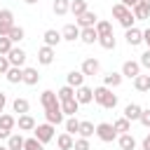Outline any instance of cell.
<instances>
[{"label": "cell", "instance_id": "5b68a950", "mask_svg": "<svg viewBox=\"0 0 150 150\" xmlns=\"http://www.w3.org/2000/svg\"><path fill=\"white\" fill-rule=\"evenodd\" d=\"M103 143H112L115 138H117V131H115V127L110 124V122H101V124H96V131H94Z\"/></svg>", "mask_w": 150, "mask_h": 150}, {"label": "cell", "instance_id": "d6a6232c", "mask_svg": "<svg viewBox=\"0 0 150 150\" xmlns=\"http://www.w3.org/2000/svg\"><path fill=\"white\" fill-rule=\"evenodd\" d=\"M52 9H54V14L63 16V14H68V12H70V0H54Z\"/></svg>", "mask_w": 150, "mask_h": 150}, {"label": "cell", "instance_id": "7a4b0ae2", "mask_svg": "<svg viewBox=\"0 0 150 150\" xmlns=\"http://www.w3.org/2000/svg\"><path fill=\"white\" fill-rule=\"evenodd\" d=\"M94 101H96L101 108H105V110H112V108L117 105V96H115L112 89L105 87V84H101V87L94 89Z\"/></svg>", "mask_w": 150, "mask_h": 150}, {"label": "cell", "instance_id": "bcb514c9", "mask_svg": "<svg viewBox=\"0 0 150 150\" xmlns=\"http://www.w3.org/2000/svg\"><path fill=\"white\" fill-rule=\"evenodd\" d=\"M5 105H7V94H5V91H0V115H2Z\"/></svg>", "mask_w": 150, "mask_h": 150}, {"label": "cell", "instance_id": "ba28073f", "mask_svg": "<svg viewBox=\"0 0 150 150\" xmlns=\"http://www.w3.org/2000/svg\"><path fill=\"white\" fill-rule=\"evenodd\" d=\"M124 40H127V45H129V47H138V45L143 42V30H141V28H136V26H131V28H127Z\"/></svg>", "mask_w": 150, "mask_h": 150}, {"label": "cell", "instance_id": "2e32d148", "mask_svg": "<svg viewBox=\"0 0 150 150\" xmlns=\"http://www.w3.org/2000/svg\"><path fill=\"white\" fill-rule=\"evenodd\" d=\"M66 84H70L73 89L82 87V84H84V73H82V70H70V73L66 75Z\"/></svg>", "mask_w": 150, "mask_h": 150}, {"label": "cell", "instance_id": "e0dca14e", "mask_svg": "<svg viewBox=\"0 0 150 150\" xmlns=\"http://www.w3.org/2000/svg\"><path fill=\"white\" fill-rule=\"evenodd\" d=\"M61 110H63V115H66V117H73V115H77V110H80V103H77V98L73 96V98H68V101H61Z\"/></svg>", "mask_w": 150, "mask_h": 150}, {"label": "cell", "instance_id": "816d5d0a", "mask_svg": "<svg viewBox=\"0 0 150 150\" xmlns=\"http://www.w3.org/2000/svg\"><path fill=\"white\" fill-rule=\"evenodd\" d=\"M138 2H141L143 7H148V9H150V0H138Z\"/></svg>", "mask_w": 150, "mask_h": 150}, {"label": "cell", "instance_id": "d6986e66", "mask_svg": "<svg viewBox=\"0 0 150 150\" xmlns=\"http://www.w3.org/2000/svg\"><path fill=\"white\" fill-rule=\"evenodd\" d=\"M117 145L122 148V150H136V138L131 136V134H117Z\"/></svg>", "mask_w": 150, "mask_h": 150}, {"label": "cell", "instance_id": "f907efd6", "mask_svg": "<svg viewBox=\"0 0 150 150\" xmlns=\"http://www.w3.org/2000/svg\"><path fill=\"white\" fill-rule=\"evenodd\" d=\"M2 138H9V131H5V129H0V141Z\"/></svg>", "mask_w": 150, "mask_h": 150}, {"label": "cell", "instance_id": "f1b7e54d", "mask_svg": "<svg viewBox=\"0 0 150 150\" xmlns=\"http://www.w3.org/2000/svg\"><path fill=\"white\" fill-rule=\"evenodd\" d=\"M131 14H134V19H136V21H145V19L150 16V9H148V7H143V5L138 2V5H134V7H131Z\"/></svg>", "mask_w": 150, "mask_h": 150}, {"label": "cell", "instance_id": "8fae6325", "mask_svg": "<svg viewBox=\"0 0 150 150\" xmlns=\"http://www.w3.org/2000/svg\"><path fill=\"white\" fill-rule=\"evenodd\" d=\"M96 21H98V16H96L94 12H89V9H87V12H82L80 16H75V23H77L80 28H91Z\"/></svg>", "mask_w": 150, "mask_h": 150}, {"label": "cell", "instance_id": "cb8c5ba5", "mask_svg": "<svg viewBox=\"0 0 150 150\" xmlns=\"http://www.w3.org/2000/svg\"><path fill=\"white\" fill-rule=\"evenodd\" d=\"M141 110H143V108H141L138 103H129V105L124 108V115H122V117H127L129 122H138V117H141Z\"/></svg>", "mask_w": 150, "mask_h": 150}, {"label": "cell", "instance_id": "f5cc1de1", "mask_svg": "<svg viewBox=\"0 0 150 150\" xmlns=\"http://www.w3.org/2000/svg\"><path fill=\"white\" fill-rule=\"evenodd\" d=\"M26 5H35V2H40V0H23Z\"/></svg>", "mask_w": 150, "mask_h": 150}, {"label": "cell", "instance_id": "52a82bcc", "mask_svg": "<svg viewBox=\"0 0 150 150\" xmlns=\"http://www.w3.org/2000/svg\"><path fill=\"white\" fill-rule=\"evenodd\" d=\"M80 70L84 73V77H94V75H98V73H101V63H98V59L89 56V59H84V61H82V68H80Z\"/></svg>", "mask_w": 150, "mask_h": 150}, {"label": "cell", "instance_id": "d4e9b609", "mask_svg": "<svg viewBox=\"0 0 150 150\" xmlns=\"http://www.w3.org/2000/svg\"><path fill=\"white\" fill-rule=\"evenodd\" d=\"M73 143H75V138H73L68 131H63V134L56 136V145H59V150H73Z\"/></svg>", "mask_w": 150, "mask_h": 150}, {"label": "cell", "instance_id": "8d00e7d4", "mask_svg": "<svg viewBox=\"0 0 150 150\" xmlns=\"http://www.w3.org/2000/svg\"><path fill=\"white\" fill-rule=\"evenodd\" d=\"M87 0H70V14L73 16H80L82 12H87Z\"/></svg>", "mask_w": 150, "mask_h": 150}, {"label": "cell", "instance_id": "f6af8a7d", "mask_svg": "<svg viewBox=\"0 0 150 150\" xmlns=\"http://www.w3.org/2000/svg\"><path fill=\"white\" fill-rule=\"evenodd\" d=\"M7 70H9V59L5 54H0V75H5Z\"/></svg>", "mask_w": 150, "mask_h": 150}, {"label": "cell", "instance_id": "30bf717a", "mask_svg": "<svg viewBox=\"0 0 150 150\" xmlns=\"http://www.w3.org/2000/svg\"><path fill=\"white\" fill-rule=\"evenodd\" d=\"M12 26H14V14H12V9H0V35H7Z\"/></svg>", "mask_w": 150, "mask_h": 150}, {"label": "cell", "instance_id": "74e56055", "mask_svg": "<svg viewBox=\"0 0 150 150\" xmlns=\"http://www.w3.org/2000/svg\"><path fill=\"white\" fill-rule=\"evenodd\" d=\"M94 131H96V127H94L91 122H80V131H77V134H80L82 138H91Z\"/></svg>", "mask_w": 150, "mask_h": 150}, {"label": "cell", "instance_id": "ac0fdd59", "mask_svg": "<svg viewBox=\"0 0 150 150\" xmlns=\"http://www.w3.org/2000/svg\"><path fill=\"white\" fill-rule=\"evenodd\" d=\"M35 120L28 115V112H23V115H19V120H16V127H19V131H33L35 129Z\"/></svg>", "mask_w": 150, "mask_h": 150}, {"label": "cell", "instance_id": "44dd1931", "mask_svg": "<svg viewBox=\"0 0 150 150\" xmlns=\"http://www.w3.org/2000/svg\"><path fill=\"white\" fill-rule=\"evenodd\" d=\"M122 73H115V70H110V73H105L103 75V84L105 87H110V89H115V87H120L122 84Z\"/></svg>", "mask_w": 150, "mask_h": 150}, {"label": "cell", "instance_id": "db71d44e", "mask_svg": "<svg viewBox=\"0 0 150 150\" xmlns=\"http://www.w3.org/2000/svg\"><path fill=\"white\" fill-rule=\"evenodd\" d=\"M0 150H9V148H7V145H0Z\"/></svg>", "mask_w": 150, "mask_h": 150}, {"label": "cell", "instance_id": "ab89813d", "mask_svg": "<svg viewBox=\"0 0 150 150\" xmlns=\"http://www.w3.org/2000/svg\"><path fill=\"white\" fill-rule=\"evenodd\" d=\"M56 96H59V101H68V98L75 96V89H73L70 84H66V87H61V89L56 91Z\"/></svg>", "mask_w": 150, "mask_h": 150}, {"label": "cell", "instance_id": "ffe728a7", "mask_svg": "<svg viewBox=\"0 0 150 150\" xmlns=\"http://www.w3.org/2000/svg\"><path fill=\"white\" fill-rule=\"evenodd\" d=\"M23 84H28V87H35L38 82H40V73H38V68H23V80H21Z\"/></svg>", "mask_w": 150, "mask_h": 150}, {"label": "cell", "instance_id": "c3c4849f", "mask_svg": "<svg viewBox=\"0 0 150 150\" xmlns=\"http://www.w3.org/2000/svg\"><path fill=\"white\" fill-rule=\"evenodd\" d=\"M143 42L148 45V49H150V28H145L143 30Z\"/></svg>", "mask_w": 150, "mask_h": 150}, {"label": "cell", "instance_id": "8992f818", "mask_svg": "<svg viewBox=\"0 0 150 150\" xmlns=\"http://www.w3.org/2000/svg\"><path fill=\"white\" fill-rule=\"evenodd\" d=\"M7 59H9V66L23 68V66H26V59H28V54H26L21 47H12V49L7 52Z\"/></svg>", "mask_w": 150, "mask_h": 150}, {"label": "cell", "instance_id": "b9f144b4", "mask_svg": "<svg viewBox=\"0 0 150 150\" xmlns=\"http://www.w3.org/2000/svg\"><path fill=\"white\" fill-rule=\"evenodd\" d=\"M12 47H14V45H12V40H9L7 35H0V54H5V56H7V52H9Z\"/></svg>", "mask_w": 150, "mask_h": 150}, {"label": "cell", "instance_id": "60d3db41", "mask_svg": "<svg viewBox=\"0 0 150 150\" xmlns=\"http://www.w3.org/2000/svg\"><path fill=\"white\" fill-rule=\"evenodd\" d=\"M73 150H91V145H89V138H75V143H73Z\"/></svg>", "mask_w": 150, "mask_h": 150}, {"label": "cell", "instance_id": "f35d334b", "mask_svg": "<svg viewBox=\"0 0 150 150\" xmlns=\"http://www.w3.org/2000/svg\"><path fill=\"white\" fill-rule=\"evenodd\" d=\"M23 150H45V145L35 136H30V138H23Z\"/></svg>", "mask_w": 150, "mask_h": 150}, {"label": "cell", "instance_id": "277c9868", "mask_svg": "<svg viewBox=\"0 0 150 150\" xmlns=\"http://www.w3.org/2000/svg\"><path fill=\"white\" fill-rule=\"evenodd\" d=\"M54 131H56V127H54V124H49V122H45V124H35L33 136L45 145V143H49V141L54 138Z\"/></svg>", "mask_w": 150, "mask_h": 150}, {"label": "cell", "instance_id": "e575fe53", "mask_svg": "<svg viewBox=\"0 0 150 150\" xmlns=\"http://www.w3.org/2000/svg\"><path fill=\"white\" fill-rule=\"evenodd\" d=\"M112 127H115V131H117V134H129V131H131V122H129L127 117L115 120V122H112Z\"/></svg>", "mask_w": 150, "mask_h": 150}, {"label": "cell", "instance_id": "603a6c76", "mask_svg": "<svg viewBox=\"0 0 150 150\" xmlns=\"http://www.w3.org/2000/svg\"><path fill=\"white\" fill-rule=\"evenodd\" d=\"M5 77H7V82H9V84H19V82L23 80V68L9 66V70L5 73Z\"/></svg>", "mask_w": 150, "mask_h": 150}, {"label": "cell", "instance_id": "7c38bea8", "mask_svg": "<svg viewBox=\"0 0 150 150\" xmlns=\"http://www.w3.org/2000/svg\"><path fill=\"white\" fill-rule=\"evenodd\" d=\"M61 38H63L66 42H75V40H80V26H77V23H66L63 30H61Z\"/></svg>", "mask_w": 150, "mask_h": 150}, {"label": "cell", "instance_id": "ee69618b", "mask_svg": "<svg viewBox=\"0 0 150 150\" xmlns=\"http://www.w3.org/2000/svg\"><path fill=\"white\" fill-rule=\"evenodd\" d=\"M138 63H141L143 68H148V70H150V49H145V52L141 54V59H138Z\"/></svg>", "mask_w": 150, "mask_h": 150}, {"label": "cell", "instance_id": "6da1fadb", "mask_svg": "<svg viewBox=\"0 0 150 150\" xmlns=\"http://www.w3.org/2000/svg\"><path fill=\"white\" fill-rule=\"evenodd\" d=\"M40 103H42V108H45V117H47V122L49 124H61L63 120H66V115H63V110H61V101H59V96H56V91H52V89H45L42 94H40Z\"/></svg>", "mask_w": 150, "mask_h": 150}, {"label": "cell", "instance_id": "d590c367", "mask_svg": "<svg viewBox=\"0 0 150 150\" xmlns=\"http://www.w3.org/2000/svg\"><path fill=\"white\" fill-rule=\"evenodd\" d=\"M63 124H66V131H68L70 136H75V134L80 131V120H77L75 115H73V117H66V120H63Z\"/></svg>", "mask_w": 150, "mask_h": 150}, {"label": "cell", "instance_id": "7dc6e473", "mask_svg": "<svg viewBox=\"0 0 150 150\" xmlns=\"http://www.w3.org/2000/svg\"><path fill=\"white\" fill-rule=\"evenodd\" d=\"M141 148H143V150H150V131L145 134V138H143V143H141Z\"/></svg>", "mask_w": 150, "mask_h": 150}, {"label": "cell", "instance_id": "4fadbf2b", "mask_svg": "<svg viewBox=\"0 0 150 150\" xmlns=\"http://www.w3.org/2000/svg\"><path fill=\"white\" fill-rule=\"evenodd\" d=\"M136 75H141V63H138V61H124V63H122V77L134 80Z\"/></svg>", "mask_w": 150, "mask_h": 150}, {"label": "cell", "instance_id": "f546056e", "mask_svg": "<svg viewBox=\"0 0 150 150\" xmlns=\"http://www.w3.org/2000/svg\"><path fill=\"white\" fill-rule=\"evenodd\" d=\"M7 38L12 40V45H16V42H21V40L26 38V30H23L21 26H12V28H9V33H7Z\"/></svg>", "mask_w": 150, "mask_h": 150}, {"label": "cell", "instance_id": "7402d4cb", "mask_svg": "<svg viewBox=\"0 0 150 150\" xmlns=\"http://www.w3.org/2000/svg\"><path fill=\"white\" fill-rule=\"evenodd\" d=\"M80 40H82L84 45H94V42L98 40L96 28H94V26H91V28H80Z\"/></svg>", "mask_w": 150, "mask_h": 150}, {"label": "cell", "instance_id": "5bb4252c", "mask_svg": "<svg viewBox=\"0 0 150 150\" xmlns=\"http://www.w3.org/2000/svg\"><path fill=\"white\" fill-rule=\"evenodd\" d=\"M54 61V47H47V45H42L40 49H38V63H42V66H49Z\"/></svg>", "mask_w": 150, "mask_h": 150}, {"label": "cell", "instance_id": "9c48e42d", "mask_svg": "<svg viewBox=\"0 0 150 150\" xmlns=\"http://www.w3.org/2000/svg\"><path fill=\"white\" fill-rule=\"evenodd\" d=\"M75 98H77V103H80V105H87V103H91V101H94V89H91V87H87V84H82V87H77V89H75Z\"/></svg>", "mask_w": 150, "mask_h": 150}, {"label": "cell", "instance_id": "7bdbcfd3", "mask_svg": "<svg viewBox=\"0 0 150 150\" xmlns=\"http://www.w3.org/2000/svg\"><path fill=\"white\" fill-rule=\"evenodd\" d=\"M138 122H141L145 129H150V108H143V110H141V117H138Z\"/></svg>", "mask_w": 150, "mask_h": 150}, {"label": "cell", "instance_id": "484cf974", "mask_svg": "<svg viewBox=\"0 0 150 150\" xmlns=\"http://www.w3.org/2000/svg\"><path fill=\"white\" fill-rule=\"evenodd\" d=\"M12 110H14V112H19V115L28 112V110H30V103H28V98H19V96H16V98L12 101Z\"/></svg>", "mask_w": 150, "mask_h": 150}, {"label": "cell", "instance_id": "4dcf8cb0", "mask_svg": "<svg viewBox=\"0 0 150 150\" xmlns=\"http://www.w3.org/2000/svg\"><path fill=\"white\" fill-rule=\"evenodd\" d=\"M103 49H115L117 47V40H115V33H110V35H98V40H96Z\"/></svg>", "mask_w": 150, "mask_h": 150}, {"label": "cell", "instance_id": "83f0119b", "mask_svg": "<svg viewBox=\"0 0 150 150\" xmlns=\"http://www.w3.org/2000/svg\"><path fill=\"white\" fill-rule=\"evenodd\" d=\"M16 127V117L14 115H7V112H2L0 115V129H5V131H9L12 134V129Z\"/></svg>", "mask_w": 150, "mask_h": 150}, {"label": "cell", "instance_id": "681fc988", "mask_svg": "<svg viewBox=\"0 0 150 150\" xmlns=\"http://www.w3.org/2000/svg\"><path fill=\"white\" fill-rule=\"evenodd\" d=\"M120 2H122L124 7H129V9H131L134 5H138V0H120Z\"/></svg>", "mask_w": 150, "mask_h": 150}, {"label": "cell", "instance_id": "9a60e30c", "mask_svg": "<svg viewBox=\"0 0 150 150\" xmlns=\"http://www.w3.org/2000/svg\"><path fill=\"white\" fill-rule=\"evenodd\" d=\"M42 40H45V45L47 47H56L63 38H61V30H54V28H47L45 30V35H42Z\"/></svg>", "mask_w": 150, "mask_h": 150}, {"label": "cell", "instance_id": "3957f363", "mask_svg": "<svg viewBox=\"0 0 150 150\" xmlns=\"http://www.w3.org/2000/svg\"><path fill=\"white\" fill-rule=\"evenodd\" d=\"M112 16H115V19H117V23H120V26H124V28H131V26L136 23V19H134L131 9H129V7H124L122 2H115V5H112Z\"/></svg>", "mask_w": 150, "mask_h": 150}, {"label": "cell", "instance_id": "4316f807", "mask_svg": "<svg viewBox=\"0 0 150 150\" xmlns=\"http://www.w3.org/2000/svg\"><path fill=\"white\" fill-rule=\"evenodd\" d=\"M134 87H136V91H150V75H136Z\"/></svg>", "mask_w": 150, "mask_h": 150}, {"label": "cell", "instance_id": "1f68e13d", "mask_svg": "<svg viewBox=\"0 0 150 150\" xmlns=\"http://www.w3.org/2000/svg\"><path fill=\"white\" fill-rule=\"evenodd\" d=\"M7 148H9V150H23V136H21V134H9Z\"/></svg>", "mask_w": 150, "mask_h": 150}, {"label": "cell", "instance_id": "836d02e7", "mask_svg": "<svg viewBox=\"0 0 150 150\" xmlns=\"http://www.w3.org/2000/svg\"><path fill=\"white\" fill-rule=\"evenodd\" d=\"M94 28H96L98 35H110V33H112V23L105 21V19H98V21L94 23Z\"/></svg>", "mask_w": 150, "mask_h": 150}]
</instances>
